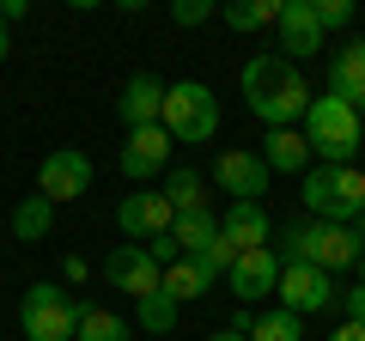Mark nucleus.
<instances>
[{"label": "nucleus", "mask_w": 365, "mask_h": 341, "mask_svg": "<svg viewBox=\"0 0 365 341\" xmlns=\"http://www.w3.org/2000/svg\"><path fill=\"white\" fill-rule=\"evenodd\" d=\"M244 104L256 110L268 128H292V122H304V110H311V86H304V73L287 55H250L244 61Z\"/></svg>", "instance_id": "nucleus-1"}, {"label": "nucleus", "mask_w": 365, "mask_h": 341, "mask_svg": "<svg viewBox=\"0 0 365 341\" xmlns=\"http://www.w3.org/2000/svg\"><path fill=\"white\" fill-rule=\"evenodd\" d=\"M304 146H311V158H323V165H353V153L365 146V122L353 104H341V98H311V110H304Z\"/></svg>", "instance_id": "nucleus-2"}, {"label": "nucleus", "mask_w": 365, "mask_h": 341, "mask_svg": "<svg viewBox=\"0 0 365 341\" xmlns=\"http://www.w3.org/2000/svg\"><path fill=\"white\" fill-rule=\"evenodd\" d=\"M280 250H287V263H311L323 268V275H335V268H353L359 263V232L353 225H329V220H292L280 225Z\"/></svg>", "instance_id": "nucleus-3"}, {"label": "nucleus", "mask_w": 365, "mask_h": 341, "mask_svg": "<svg viewBox=\"0 0 365 341\" xmlns=\"http://www.w3.org/2000/svg\"><path fill=\"white\" fill-rule=\"evenodd\" d=\"M304 213L329 225H353L365 213V170L359 165H311L304 170Z\"/></svg>", "instance_id": "nucleus-4"}, {"label": "nucleus", "mask_w": 365, "mask_h": 341, "mask_svg": "<svg viewBox=\"0 0 365 341\" xmlns=\"http://www.w3.org/2000/svg\"><path fill=\"white\" fill-rule=\"evenodd\" d=\"M79 317H86V299H73L61 280H31L25 299H19V329H25V341H73Z\"/></svg>", "instance_id": "nucleus-5"}, {"label": "nucleus", "mask_w": 365, "mask_h": 341, "mask_svg": "<svg viewBox=\"0 0 365 341\" xmlns=\"http://www.w3.org/2000/svg\"><path fill=\"white\" fill-rule=\"evenodd\" d=\"M158 128H165L170 141H182V146L213 141V134H220V98H213V86H201V79H177V86H165Z\"/></svg>", "instance_id": "nucleus-6"}, {"label": "nucleus", "mask_w": 365, "mask_h": 341, "mask_svg": "<svg viewBox=\"0 0 365 341\" xmlns=\"http://www.w3.org/2000/svg\"><path fill=\"white\" fill-rule=\"evenodd\" d=\"M86 189H91V158L79 153V146H55L37 165V195L55 201V208H61V201H79Z\"/></svg>", "instance_id": "nucleus-7"}, {"label": "nucleus", "mask_w": 365, "mask_h": 341, "mask_svg": "<svg viewBox=\"0 0 365 341\" xmlns=\"http://www.w3.org/2000/svg\"><path fill=\"white\" fill-rule=\"evenodd\" d=\"M170 220H177V208L165 201V189H134V195H122V208H116V225H122L128 244H153V238H165Z\"/></svg>", "instance_id": "nucleus-8"}, {"label": "nucleus", "mask_w": 365, "mask_h": 341, "mask_svg": "<svg viewBox=\"0 0 365 341\" xmlns=\"http://www.w3.org/2000/svg\"><path fill=\"white\" fill-rule=\"evenodd\" d=\"M104 280L128 299H146V292H165V268L146 256V244H116L104 256Z\"/></svg>", "instance_id": "nucleus-9"}, {"label": "nucleus", "mask_w": 365, "mask_h": 341, "mask_svg": "<svg viewBox=\"0 0 365 341\" xmlns=\"http://www.w3.org/2000/svg\"><path fill=\"white\" fill-rule=\"evenodd\" d=\"M280 305H287L292 317H311V311H329V299H341L335 292V280L323 275V268H311V263H280Z\"/></svg>", "instance_id": "nucleus-10"}, {"label": "nucleus", "mask_w": 365, "mask_h": 341, "mask_svg": "<svg viewBox=\"0 0 365 341\" xmlns=\"http://www.w3.org/2000/svg\"><path fill=\"white\" fill-rule=\"evenodd\" d=\"M268 177L274 170L262 165V153H244V146H225V153L213 158V183H220L232 201H262L268 195Z\"/></svg>", "instance_id": "nucleus-11"}, {"label": "nucleus", "mask_w": 365, "mask_h": 341, "mask_svg": "<svg viewBox=\"0 0 365 341\" xmlns=\"http://www.w3.org/2000/svg\"><path fill=\"white\" fill-rule=\"evenodd\" d=\"M274 25H280V55H287L292 67L311 61V55H323V43H329L311 0H280V19H274Z\"/></svg>", "instance_id": "nucleus-12"}, {"label": "nucleus", "mask_w": 365, "mask_h": 341, "mask_svg": "<svg viewBox=\"0 0 365 341\" xmlns=\"http://www.w3.org/2000/svg\"><path fill=\"white\" fill-rule=\"evenodd\" d=\"M170 134L158 128H128V141H122V153H116V165H122V177H128V183H146V177H158V170L170 165Z\"/></svg>", "instance_id": "nucleus-13"}, {"label": "nucleus", "mask_w": 365, "mask_h": 341, "mask_svg": "<svg viewBox=\"0 0 365 341\" xmlns=\"http://www.w3.org/2000/svg\"><path fill=\"white\" fill-rule=\"evenodd\" d=\"M220 238L244 256V250H268V238H274V220H268V208L262 201H232V208L220 213Z\"/></svg>", "instance_id": "nucleus-14"}, {"label": "nucleus", "mask_w": 365, "mask_h": 341, "mask_svg": "<svg viewBox=\"0 0 365 341\" xmlns=\"http://www.w3.org/2000/svg\"><path fill=\"white\" fill-rule=\"evenodd\" d=\"M225 280H232V299H237V305H256L262 292L280 287V256H274V250H244Z\"/></svg>", "instance_id": "nucleus-15"}, {"label": "nucleus", "mask_w": 365, "mask_h": 341, "mask_svg": "<svg viewBox=\"0 0 365 341\" xmlns=\"http://www.w3.org/2000/svg\"><path fill=\"white\" fill-rule=\"evenodd\" d=\"M158 110H165V79L158 73H134L128 86H122V98H116V116L128 122V128H153Z\"/></svg>", "instance_id": "nucleus-16"}, {"label": "nucleus", "mask_w": 365, "mask_h": 341, "mask_svg": "<svg viewBox=\"0 0 365 341\" xmlns=\"http://www.w3.org/2000/svg\"><path fill=\"white\" fill-rule=\"evenodd\" d=\"M329 98H341V104H353V110L365 104V49L359 43H347V49L329 61Z\"/></svg>", "instance_id": "nucleus-17"}, {"label": "nucleus", "mask_w": 365, "mask_h": 341, "mask_svg": "<svg viewBox=\"0 0 365 341\" xmlns=\"http://www.w3.org/2000/svg\"><path fill=\"white\" fill-rule=\"evenodd\" d=\"M220 238V213L213 208H189L170 220V244H177V256H201V250Z\"/></svg>", "instance_id": "nucleus-18"}, {"label": "nucleus", "mask_w": 365, "mask_h": 341, "mask_svg": "<svg viewBox=\"0 0 365 341\" xmlns=\"http://www.w3.org/2000/svg\"><path fill=\"white\" fill-rule=\"evenodd\" d=\"M262 165L274 170V177H292V170L311 165V146H304L299 128H268V141H262Z\"/></svg>", "instance_id": "nucleus-19"}, {"label": "nucleus", "mask_w": 365, "mask_h": 341, "mask_svg": "<svg viewBox=\"0 0 365 341\" xmlns=\"http://www.w3.org/2000/svg\"><path fill=\"white\" fill-rule=\"evenodd\" d=\"M213 280H220V275H213L201 256H177V263L165 268V292H170L177 305H189V299H201V292H213Z\"/></svg>", "instance_id": "nucleus-20"}, {"label": "nucleus", "mask_w": 365, "mask_h": 341, "mask_svg": "<svg viewBox=\"0 0 365 341\" xmlns=\"http://www.w3.org/2000/svg\"><path fill=\"white\" fill-rule=\"evenodd\" d=\"M49 232H55V201L25 195L13 208V238H19V244H37V238H49Z\"/></svg>", "instance_id": "nucleus-21"}, {"label": "nucleus", "mask_w": 365, "mask_h": 341, "mask_svg": "<svg viewBox=\"0 0 365 341\" xmlns=\"http://www.w3.org/2000/svg\"><path fill=\"white\" fill-rule=\"evenodd\" d=\"M182 317V305L170 299V292H146V299H134V329H146V335H170Z\"/></svg>", "instance_id": "nucleus-22"}, {"label": "nucleus", "mask_w": 365, "mask_h": 341, "mask_svg": "<svg viewBox=\"0 0 365 341\" xmlns=\"http://www.w3.org/2000/svg\"><path fill=\"white\" fill-rule=\"evenodd\" d=\"M73 341H134V323H128V317H116V311H104V305H86Z\"/></svg>", "instance_id": "nucleus-23"}, {"label": "nucleus", "mask_w": 365, "mask_h": 341, "mask_svg": "<svg viewBox=\"0 0 365 341\" xmlns=\"http://www.w3.org/2000/svg\"><path fill=\"white\" fill-rule=\"evenodd\" d=\"M250 341H304V317H292L287 305H280V311H256Z\"/></svg>", "instance_id": "nucleus-24"}, {"label": "nucleus", "mask_w": 365, "mask_h": 341, "mask_svg": "<svg viewBox=\"0 0 365 341\" xmlns=\"http://www.w3.org/2000/svg\"><path fill=\"white\" fill-rule=\"evenodd\" d=\"M165 201H170L177 213H189V208H207V189H201V170H189V165H182V170H170V177H165Z\"/></svg>", "instance_id": "nucleus-25"}, {"label": "nucleus", "mask_w": 365, "mask_h": 341, "mask_svg": "<svg viewBox=\"0 0 365 341\" xmlns=\"http://www.w3.org/2000/svg\"><path fill=\"white\" fill-rule=\"evenodd\" d=\"M220 19L232 31H262L280 19V0H237V6H220Z\"/></svg>", "instance_id": "nucleus-26"}, {"label": "nucleus", "mask_w": 365, "mask_h": 341, "mask_svg": "<svg viewBox=\"0 0 365 341\" xmlns=\"http://www.w3.org/2000/svg\"><path fill=\"white\" fill-rule=\"evenodd\" d=\"M317 6V25H323V37L329 31H347L353 19H359V6H353V0H311Z\"/></svg>", "instance_id": "nucleus-27"}, {"label": "nucleus", "mask_w": 365, "mask_h": 341, "mask_svg": "<svg viewBox=\"0 0 365 341\" xmlns=\"http://www.w3.org/2000/svg\"><path fill=\"white\" fill-rule=\"evenodd\" d=\"M170 19H177L182 31H195V25H207V19H220V6H213V0H177Z\"/></svg>", "instance_id": "nucleus-28"}, {"label": "nucleus", "mask_w": 365, "mask_h": 341, "mask_svg": "<svg viewBox=\"0 0 365 341\" xmlns=\"http://www.w3.org/2000/svg\"><path fill=\"white\" fill-rule=\"evenodd\" d=\"M341 305H347V323H365V287H347Z\"/></svg>", "instance_id": "nucleus-29"}, {"label": "nucleus", "mask_w": 365, "mask_h": 341, "mask_svg": "<svg viewBox=\"0 0 365 341\" xmlns=\"http://www.w3.org/2000/svg\"><path fill=\"white\" fill-rule=\"evenodd\" d=\"M225 329H232V335H250V329H256V311H250V305H237V311H232V323H225Z\"/></svg>", "instance_id": "nucleus-30"}, {"label": "nucleus", "mask_w": 365, "mask_h": 341, "mask_svg": "<svg viewBox=\"0 0 365 341\" xmlns=\"http://www.w3.org/2000/svg\"><path fill=\"white\" fill-rule=\"evenodd\" d=\"M61 275H67V280H73V287H79V280H86L91 268H86V256H67V263H61Z\"/></svg>", "instance_id": "nucleus-31"}, {"label": "nucleus", "mask_w": 365, "mask_h": 341, "mask_svg": "<svg viewBox=\"0 0 365 341\" xmlns=\"http://www.w3.org/2000/svg\"><path fill=\"white\" fill-rule=\"evenodd\" d=\"M329 341H365V323H341V329H335Z\"/></svg>", "instance_id": "nucleus-32"}, {"label": "nucleus", "mask_w": 365, "mask_h": 341, "mask_svg": "<svg viewBox=\"0 0 365 341\" xmlns=\"http://www.w3.org/2000/svg\"><path fill=\"white\" fill-rule=\"evenodd\" d=\"M13 55V31H6V19H0V61Z\"/></svg>", "instance_id": "nucleus-33"}, {"label": "nucleus", "mask_w": 365, "mask_h": 341, "mask_svg": "<svg viewBox=\"0 0 365 341\" xmlns=\"http://www.w3.org/2000/svg\"><path fill=\"white\" fill-rule=\"evenodd\" d=\"M207 341H250V335H232V329H213Z\"/></svg>", "instance_id": "nucleus-34"}, {"label": "nucleus", "mask_w": 365, "mask_h": 341, "mask_svg": "<svg viewBox=\"0 0 365 341\" xmlns=\"http://www.w3.org/2000/svg\"><path fill=\"white\" fill-rule=\"evenodd\" d=\"M353 268H359V287H365V250H359V263H353Z\"/></svg>", "instance_id": "nucleus-35"}, {"label": "nucleus", "mask_w": 365, "mask_h": 341, "mask_svg": "<svg viewBox=\"0 0 365 341\" xmlns=\"http://www.w3.org/2000/svg\"><path fill=\"white\" fill-rule=\"evenodd\" d=\"M359 49H365V37H359Z\"/></svg>", "instance_id": "nucleus-36"}, {"label": "nucleus", "mask_w": 365, "mask_h": 341, "mask_svg": "<svg viewBox=\"0 0 365 341\" xmlns=\"http://www.w3.org/2000/svg\"><path fill=\"white\" fill-rule=\"evenodd\" d=\"M359 153H365V146H359Z\"/></svg>", "instance_id": "nucleus-37"}]
</instances>
